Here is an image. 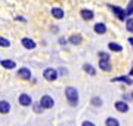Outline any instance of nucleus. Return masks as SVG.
<instances>
[{
    "label": "nucleus",
    "instance_id": "20e7f679",
    "mask_svg": "<svg viewBox=\"0 0 133 126\" xmlns=\"http://www.w3.org/2000/svg\"><path fill=\"white\" fill-rule=\"evenodd\" d=\"M40 105L43 108H52L55 105V101H53L52 97H49V95H43L42 99H40Z\"/></svg>",
    "mask_w": 133,
    "mask_h": 126
},
{
    "label": "nucleus",
    "instance_id": "9b49d317",
    "mask_svg": "<svg viewBox=\"0 0 133 126\" xmlns=\"http://www.w3.org/2000/svg\"><path fill=\"white\" fill-rule=\"evenodd\" d=\"M9 111H10V104L8 101H5V99H2L0 101V113L2 114H8Z\"/></svg>",
    "mask_w": 133,
    "mask_h": 126
},
{
    "label": "nucleus",
    "instance_id": "5701e85b",
    "mask_svg": "<svg viewBox=\"0 0 133 126\" xmlns=\"http://www.w3.org/2000/svg\"><path fill=\"white\" fill-rule=\"evenodd\" d=\"M126 14H127V15H133V0L129 2L127 8H126Z\"/></svg>",
    "mask_w": 133,
    "mask_h": 126
},
{
    "label": "nucleus",
    "instance_id": "9d476101",
    "mask_svg": "<svg viewBox=\"0 0 133 126\" xmlns=\"http://www.w3.org/2000/svg\"><path fill=\"white\" fill-rule=\"evenodd\" d=\"M21 45L24 46L25 49H34L37 45H36V42L34 40H31V39H28V37H24V39L21 40Z\"/></svg>",
    "mask_w": 133,
    "mask_h": 126
},
{
    "label": "nucleus",
    "instance_id": "cd10ccee",
    "mask_svg": "<svg viewBox=\"0 0 133 126\" xmlns=\"http://www.w3.org/2000/svg\"><path fill=\"white\" fill-rule=\"evenodd\" d=\"M59 43H61V45H65V43H66V39H64V37H61V39H59Z\"/></svg>",
    "mask_w": 133,
    "mask_h": 126
},
{
    "label": "nucleus",
    "instance_id": "412c9836",
    "mask_svg": "<svg viewBox=\"0 0 133 126\" xmlns=\"http://www.w3.org/2000/svg\"><path fill=\"white\" fill-rule=\"evenodd\" d=\"M126 28H127L129 33H133V20L132 18H127L126 20Z\"/></svg>",
    "mask_w": 133,
    "mask_h": 126
},
{
    "label": "nucleus",
    "instance_id": "7ed1b4c3",
    "mask_svg": "<svg viewBox=\"0 0 133 126\" xmlns=\"http://www.w3.org/2000/svg\"><path fill=\"white\" fill-rule=\"evenodd\" d=\"M43 77L46 79L48 82H53L58 79V70L56 68H46L43 71Z\"/></svg>",
    "mask_w": 133,
    "mask_h": 126
},
{
    "label": "nucleus",
    "instance_id": "f8f14e48",
    "mask_svg": "<svg viewBox=\"0 0 133 126\" xmlns=\"http://www.w3.org/2000/svg\"><path fill=\"white\" fill-rule=\"evenodd\" d=\"M93 30H95V33H98V34H105L107 33V25H105L104 22H98V24H95Z\"/></svg>",
    "mask_w": 133,
    "mask_h": 126
},
{
    "label": "nucleus",
    "instance_id": "39448f33",
    "mask_svg": "<svg viewBox=\"0 0 133 126\" xmlns=\"http://www.w3.org/2000/svg\"><path fill=\"white\" fill-rule=\"evenodd\" d=\"M18 101L19 104L22 107H30V105H33V98L30 97L28 93H21L18 98Z\"/></svg>",
    "mask_w": 133,
    "mask_h": 126
},
{
    "label": "nucleus",
    "instance_id": "c85d7f7f",
    "mask_svg": "<svg viewBox=\"0 0 133 126\" xmlns=\"http://www.w3.org/2000/svg\"><path fill=\"white\" fill-rule=\"evenodd\" d=\"M129 43H130V45L133 46V37H129Z\"/></svg>",
    "mask_w": 133,
    "mask_h": 126
},
{
    "label": "nucleus",
    "instance_id": "1a4fd4ad",
    "mask_svg": "<svg viewBox=\"0 0 133 126\" xmlns=\"http://www.w3.org/2000/svg\"><path fill=\"white\" fill-rule=\"evenodd\" d=\"M111 82H123V83H126V85H129V86L133 85V80H132L130 76H118V77L111 79Z\"/></svg>",
    "mask_w": 133,
    "mask_h": 126
},
{
    "label": "nucleus",
    "instance_id": "bb28decb",
    "mask_svg": "<svg viewBox=\"0 0 133 126\" xmlns=\"http://www.w3.org/2000/svg\"><path fill=\"white\" fill-rule=\"evenodd\" d=\"M59 74H61V76H66V74H68V70H66V68H59Z\"/></svg>",
    "mask_w": 133,
    "mask_h": 126
},
{
    "label": "nucleus",
    "instance_id": "aec40b11",
    "mask_svg": "<svg viewBox=\"0 0 133 126\" xmlns=\"http://www.w3.org/2000/svg\"><path fill=\"white\" fill-rule=\"evenodd\" d=\"M90 104L92 105H95V107H101L102 105V99H101L99 97H93L90 99Z\"/></svg>",
    "mask_w": 133,
    "mask_h": 126
},
{
    "label": "nucleus",
    "instance_id": "f03ea898",
    "mask_svg": "<svg viewBox=\"0 0 133 126\" xmlns=\"http://www.w3.org/2000/svg\"><path fill=\"white\" fill-rule=\"evenodd\" d=\"M108 8L112 10V14H114L120 21L127 20V14H126V10H124L123 8H120V6H117V5H108Z\"/></svg>",
    "mask_w": 133,
    "mask_h": 126
},
{
    "label": "nucleus",
    "instance_id": "dca6fc26",
    "mask_svg": "<svg viewBox=\"0 0 133 126\" xmlns=\"http://www.w3.org/2000/svg\"><path fill=\"white\" fill-rule=\"evenodd\" d=\"M99 67L104 70V71H111V64H109V61H105V59H99Z\"/></svg>",
    "mask_w": 133,
    "mask_h": 126
},
{
    "label": "nucleus",
    "instance_id": "4be33fe9",
    "mask_svg": "<svg viewBox=\"0 0 133 126\" xmlns=\"http://www.w3.org/2000/svg\"><path fill=\"white\" fill-rule=\"evenodd\" d=\"M0 46H2V48H9L10 42L8 39H5V37H0Z\"/></svg>",
    "mask_w": 133,
    "mask_h": 126
},
{
    "label": "nucleus",
    "instance_id": "f3484780",
    "mask_svg": "<svg viewBox=\"0 0 133 126\" xmlns=\"http://www.w3.org/2000/svg\"><path fill=\"white\" fill-rule=\"evenodd\" d=\"M81 36L80 34H72L71 37H70V43L71 45H80L81 43Z\"/></svg>",
    "mask_w": 133,
    "mask_h": 126
},
{
    "label": "nucleus",
    "instance_id": "0eeeda50",
    "mask_svg": "<svg viewBox=\"0 0 133 126\" xmlns=\"http://www.w3.org/2000/svg\"><path fill=\"white\" fill-rule=\"evenodd\" d=\"M18 77H21L22 80H30L31 79V71H30V68H19L18 70Z\"/></svg>",
    "mask_w": 133,
    "mask_h": 126
},
{
    "label": "nucleus",
    "instance_id": "2eb2a0df",
    "mask_svg": "<svg viewBox=\"0 0 133 126\" xmlns=\"http://www.w3.org/2000/svg\"><path fill=\"white\" fill-rule=\"evenodd\" d=\"M108 48H109V51H112V52H121V51H123V46L118 45V43H115V42L108 43Z\"/></svg>",
    "mask_w": 133,
    "mask_h": 126
},
{
    "label": "nucleus",
    "instance_id": "a878e982",
    "mask_svg": "<svg viewBox=\"0 0 133 126\" xmlns=\"http://www.w3.org/2000/svg\"><path fill=\"white\" fill-rule=\"evenodd\" d=\"M81 126H96L93 122H90V120H84L83 123H81Z\"/></svg>",
    "mask_w": 133,
    "mask_h": 126
},
{
    "label": "nucleus",
    "instance_id": "f257e3e1",
    "mask_svg": "<svg viewBox=\"0 0 133 126\" xmlns=\"http://www.w3.org/2000/svg\"><path fill=\"white\" fill-rule=\"evenodd\" d=\"M65 97L68 99V104L71 107H76L78 104V91L76 87H72V86L65 87Z\"/></svg>",
    "mask_w": 133,
    "mask_h": 126
},
{
    "label": "nucleus",
    "instance_id": "6e6552de",
    "mask_svg": "<svg viewBox=\"0 0 133 126\" xmlns=\"http://www.w3.org/2000/svg\"><path fill=\"white\" fill-rule=\"evenodd\" d=\"M80 15H81V18H83L84 21H92L93 20V16H95L93 10H90V9H81Z\"/></svg>",
    "mask_w": 133,
    "mask_h": 126
},
{
    "label": "nucleus",
    "instance_id": "b1692460",
    "mask_svg": "<svg viewBox=\"0 0 133 126\" xmlns=\"http://www.w3.org/2000/svg\"><path fill=\"white\" fill-rule=\"evenodd\" d=\"M99 59H105V61H109V55L107 52H99Z\"/></svg>",
    "mask_w": 133,
    "mask_h": 126
},
{
    "label": "nucleus",
    "instance_id": "6ab92c4d",
    "mask_svg": "<svg viewBox=\"0 0 133 126\" xmlns=\"http://www.w3.org/2000/svg\"><path fill=\"white\" fill-rule=\"evenodd\" d=\"M83 70H84L86 73H89L90 76H95V74H96V70L92 67L90 64H84V65H83Z\"/></svg>",
    "mask_w": 133,
    "mask_h": 126
},
{
    "label": "nucleus",
    "instance_id": "c756f323",
    "mask_svg": "<svg viewBox=\"0 0 133 126\" xmlns=\"http://www.w3.org/2000/svg\"><path fill=\"white\" fill-rule=\"evenodd\" d=\"M133 76V64H132V70H130V77Z\"/></svg>",
    "mask_w": 133,
    "mask_h": 126
},
{
    "label": "nucleus",
    "instance_id": "423d86ee",
    "mask_svg": "<svg viewBox=\"0 0 133 126\" xmlns=\"http://www.w3.org/2000/svg\"><path fill=\"white\" fill-rule=\"evenodd\" d=\"M114 107L118 113H127L129 111V104L126 101H117L114 104Z\"/></svg>",
    "mask_w": 133,
    "mask_h": 126
},
{
    "label": "nucleus",
    "instance_id": "4468645a",
    "mask_svg": "<svg viewBox=\"0 0 133 126\" xmlns=\"http://www.w3.org/2000/svg\"><path fill=\"white\" fill-rule=\"evenodd\" d=\"M52 16L56 18V20H62V18H64V9H61V8H53L52 9Z\"/></svg>",
    "mask_w": 133,
    "mask_h": 126
},
{
    "label": "nucleus",
    "instance_id": "7c9ffc66",
    "mask_svg": "<svg viewBox=\"0 0 133 126\" xmlns=\"http://www.w3.org/2000/svg\"><path fill=\"white\" fill-rule=\"evenodd\" d=\"M132 98H133V95H132Z\"/></svg>",
    "mask_w": 133,
    "mask_h": 126
},
{
    "label": "nucleus",
    "instance_id": "ddd939ff",
    "mask_svg": "<svg viewBox=\"0 0 133 126\" xmlns=\"http://www.w3.org/2000/svg\"><path fill=\"white\" fill-rule=\"evenodd\" d=\"M0 62H2V67L8 68V70H12V68L16 67L15 61H12V59H3V61H0Z\"/></svg>",
    "mask_w": 133,
    "mask_h": 126
},
{
    "label": "nucleus",
    "instance_id": "a211bd4d",
    "mask_svg": "<svg viewBox=\"0 0 133 126\" xmlns=\"http://www.w3.org/2000/svg\"><path fill=\"white\" fill-rule=\"evenodd\" d=\"M105 125L107 126H120V122L115 119V117H108L105 120Z\"/></svg>",
    "mask_w": 133,
    "mask_h": 126
},
{
    "label": "nucleus",
    "instance_id": "393cba45",
    "mask_svg": "<svg viewBox=\"0 0 133 126\" xmlns=\"http://www.w3.org/2000/svg\"><path fill=\"white\" fill-rule=\"evenodd\" d=\"M33 107H34V111H36V113H42L43 107L40 105V102H37V104H33Z\"/></svg>",
    "mask_w": 133,
    "mask_h": 126
}]
</instances>
